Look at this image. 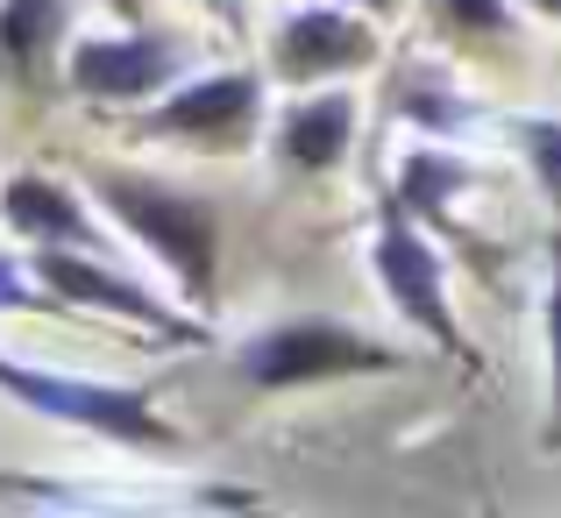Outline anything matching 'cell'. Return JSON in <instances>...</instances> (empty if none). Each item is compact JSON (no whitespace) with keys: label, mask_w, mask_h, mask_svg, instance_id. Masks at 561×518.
I'll use <instances>...</instances> for the list:
<instances>
[{"label":"cell","mask_w":561,"mask_h":518,"mask_svg":"<svg viewBox=\"0 0 561 518\" xmlns=\"http://www.w3.org/2000/svg\"><path fill=\"white\" fill-rule=\"evenodd\" d=\"M93 185H100V199L114 206V220H122V228L136 234V242L150 249L164 270L185 277L192 299H206V291H214V249H220L214 206L192 199V192L150 185V177H122V171H100Z\"/></svg>","instance_id":"obj_1"},{"label":"cell","mask_w":561,"mask_h":518,"mask_svg":"<svg viewBox=\"0 0 561 518\" xmlns=\"http://www.w3.org/2000/svg\"><path fill=\"white\" fill-rule=\"evenodd\" d=\"M398 355L370 342V334L342 327L328 313H299V320H277L271 334L242 348V377L256 391H306V383H328V377H370V369H391Z\"/></svg>","instance_id":"obj_2"},{"label":"cell","mask_w":561,"mask_h":518,"mask_svg":"<svg viewBox=\"0 0 561 518\" xmlns=\"http://www.w3.org/2000/svg\"><path fill=\"white\" fill-rule=\"evenodd\" d=\"M0 391H14L28 412H43V419H65V426H79V434L122 440V448H171V440H179L150 412V398H142V391H114V383L57 377V369L14 362V355H0Z\"/></svg>","instance_id":"obj_3"},{"label":"cell","mask_w":561,"mask_h":518,"mask_svg":"<svg viewBox=\"0 0 561 518\" xmlns=\"http://www.w3.org/2000/svg\"><path fill=\"white\" fill-rule=\"evenodd\" d=\"M377 277H383V299H391L434 348L469 355V348H462V327H455V313H448V263H440L434 242L412 228L405 199L383 206V228H377Z\"/></svg>","instance_id":"obj_4"},{"label":"cell","mask_w":561,"mask_h":518,"mask_svg":"<svg viewBox=\"0 0 561 518\" xmlns=\"http://www.w3.org/2000/svg\"><path fill=\"white\" fill-rule=\"evenodd\" d=\"M65 71H71V93H85V100H150L179 79V43L150 36V28H136V36H85V43H71Z\"/></svg>","instance_id":"obj_5"},{"label":"cell","mask_w":561,"mask_h":518,"mask_svg":"<svg viewBox=\"0 0 561 518\" xmlns=\"http://www.w3.org/2000/svg\"><path fill=\"white\" fill-rule=\"evenodd\" d=\"M28 270H36V285L50 291V299H65V306H100V313H128V320H142V327H157V334H185V342H199V334H206V327H192V320L164 313V306H157L150 291H136L122 270L93 263V249H65V242H50L43 256H28Z\"/></svg>","instance_id":"obj_6"},{"label":"cell","mask_w":561,"mask_h":518,"mask_svg":"<svg viewBox=\"0 0 561 518\" xmlns=\"http://www.w3.org/2000/svg\"><path fill=\"white\" fill-rule=\"evenodd\" d=\"M377 65V36L363 14L348 8H306L277 28L271 43V71L291 85H313V79H334V71H363Z\"/></svg>","instance_id":"obj_7"},{"label":"cell","mask_w":561,"mask_h":518,"mask_svg":"<svg viewBox=\"0 0 561 518\" xmlns=\"http://www.w3.org/2000/svg\"><path fill=\"white\" fill-rule=\"evenodd\" d=\"M256 107H263L256 71H214V79L157 100L150 128L157 136H179V142H199V150H228V142H242L256 128Z\"/></svg>","instance_id":"obj_8"},{"label":"cell","mask_w":561,"mask_h":518,"mask_svg":"<svg viewBox=\"0 0 561 518\" xmlns=\"http://www.w3.org/2000/svg\"><path fill=\"white\" fill-rule=\"evenodd\" d=\"M0 214H8V228H22V234H36L43 249L50 242H65V249H107V234L85 220V206H79V192H65V185H50V177H8V192H0Z\"/></svg>","instance_id":"obj_9"},{"label":"cell","mask_w":561,"mask_h":518,"mask_svg":"<svg viewBox=\"0 0 561 518\" xmlns=\"http://www.w3.org/2000/svg\"><path fill=\"white\" fill-rule=\"evenodd\" d=\"M348 142H356V93L299 100V107H285V122H277V157H285V164H299V171L342 164Z\"/></svg>","instance_id":"obj_10"},{"label":"cell","mask_w":561,"mask_h":518,"mask_svg":"<svg viewBox=\"0 0 561 518\" xmlns=\"http://www.w3.org/2000/svg\"><path fill=\"white\" fill-rule=\"evenodd\" d=\"M71 36V8L65 0H0V57L28 79H43L57 50Z\"/></svg>","instance_id":"obj_11"},{"label":"cell","mask_w":561,"mask_h":518,"mask_svg":"<svg viewBox=\"0 0 561 518\" xmlns=\"http://www.w3.org/2000/svg\"><path fill=\"white\" fill-rule=\"evenodd\" d=\"M462 177H469L462 164H448V157H434V150H412L405 157V192H398V199H405L412 214H434L440 192H455Z\"/></svg>","instance_id":"obj_12"},{"label":"cell","mask_w":561,"mask_h":518,"mask_svg":"<svg viewBox=\"0 0 561 518\" xmlns=\"http://www.w3.org/2000/svg\"><path fill=\"white\" fill-rule=\"evenodd\" d=\"M519 150H526V164H534L540 177V192H548V206L561 214V122H519Z\"/></svg>","instance_id":"obj_13"},{"label":"cell","mask_w":561,"mask_h":518,"mask_svg":"<svg viewBox=\"0 0 561 518\" xmlns=\"http://www.w3.org/2000/svg\"><path fill=\"white\" fill-rule=\"evenodd\" d=\"M440 14H448L462 36H505V28H512L505 0H440Z\"/></svg>","instance_id":"obj_14"},{"label":"cell","mask_w":561,"mask_h":518,"mask_svg":"<svg viewBox=\"0 0 561 518\" xmlns=\"http://www.w3.org/2000/svg\"><path fill=\"white\" fill-rule=\"evenodd\" d=\"M548 391H554V426H561V220H554V277H548Z\"/></svg>","instance_id":"obj_15"},{"label":"cell","mask_w":561,"mask_h":518,"mask_svg":"<svg viewBox=\"0 0 561 518\" xmlns=\"http://www.w3.org/2000/svg\"><path fill=\"white\" fill-rule=\"evenodd\" d=\"M14 270H22V263L0 256V306H28V291H22V277H14Z\"/></svg>","instance_id":"obj_16"},{"label":"cell","mask_w":561,"mask_h":518,"mask_svg":"<svg viewBox=\"0 0 561 518\" xmlns=\"http://www.w3.org/2000/svg\"><path fill=\"white\" fill-rule=\"evenodd\" d=\"M206 8H214L220 22H242V0H206Z\"/></svg>","instance_id":"obj_17"},{"label":"cell","mask_w":561,"mask_h":518,"mask_svg":"<svg viewBox=\"0 0 561 518\" xmlns=\"http://www.w3.org/2000/svg\"><path fill=\"white\" fill-rule=\"evenodd\" d=\"M107 8H122V14H128V22H136V14H142V0H107Z\"/></svg>","instance_id":"obj_18"},{"label":"cell","mask_w":561,"mask_h":518,"mask_svg":"<svg viewBox=\"0 0 561 518\" xmlns=\"http://www.w3.org/2000/svg\"><path fill=\"white\" fill-rule=\"evenodd\" d=\"M534 8H540V14H561V0H534Z\"/></svg>","instance_id":"obj_19"},{"label":"cell","mask_w":561,"mask_h":518,"mask_svg":"<svg viewBox=\"0 0 561 518\" xmlns=\"http://www.w3.org/2000/svg\"><path fill=\"white\" fill-rule=\"evenodd\" d=\"M356 8H398V0H356Z\"/></svg>","instance_id":"obj_20"}]
</instances>
